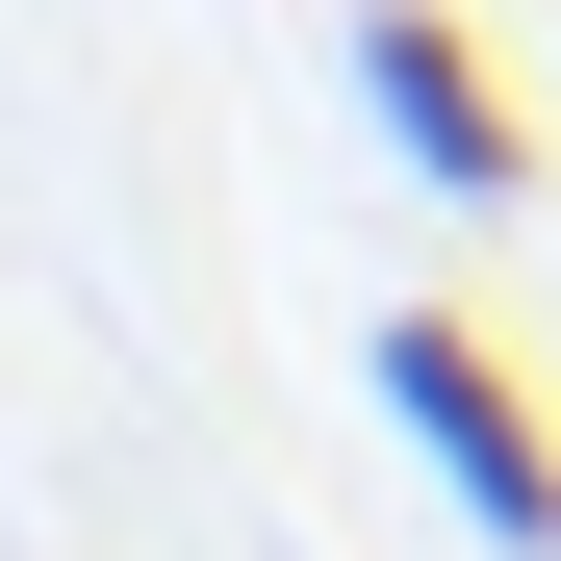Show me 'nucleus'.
Here are the masks:
<instances>
[{
	"label": "nucleus",
	"instance_id": "nucleus-1",
	"mask_svg": "<svg viewBox=\"0 0 561 561\" xmlns=\"http://www.w3.org/2000/svg\"><path fill=\"white\" fill-rule=\"evenodd\" d=\"M383 409H409V459L459 485L485 561H561V409L485 357V307H409V332H383Z\"/></svg>",
	"mask_w": 561,
	"mask_h": 561
},
{
	"label": "nucleus",
	"instance_id": "nucleus-2",
	"mask_svg": "<svg viewBox=\"0 0 561 561\" xmlns=\"http://www.w3.org/2000/svg\"><path fill=\"white\" fill-rule=\"evenodd\" d=\"M357 103H383V153L434 205H536V103H511V51L459 0H357Z\"/></svg>",
	"mask_w": 561,
	"mask_h": 561
}]
</instances>
